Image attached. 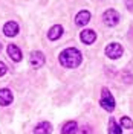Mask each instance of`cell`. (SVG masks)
Instances as JSON below:
<instances>
[{
    "mask_svg": "<svg viewBox=\"0 0 133 134\" xmlns=\"http://www.w3.org/2000/svg\"><path fill=\"white\" fill-rule=\"evenodd\" d=\"M58 59L61 63V66L67 67V69H75V67H78L81 64L83 55H81L80 50L75 49V47H67V49H64L60 53Z\"/></svg>",
    "mask_w": 133,
    "mask_h": 134,
    "instance_id": "cell-1",
    "label": "cell"
},
{
    "mask_svg": "<svg viewBox=\"0 0 133 134\" xmlns=\"http://www.w3.org/2000/svg\"><path fill=\"white\" fill-rule=\"evenodd\" d=\"M100 105L106 111H109V113H112L115 110V98H113V94L109 92L107 88H103V92H101Z\"/></svg>",
    "mask_w": 133,
    "mask_h": 134,
    "instance_id": "cell-2",
    "label": "cell"
},
{
    "mask_svg": "<svg viewBox=\"0 0 133 134\" xmlns=\"http://www.w3.org/2000/svg\"><path fill=\"white\" fill-rule=\"evenodd\" d=\"M122 53H124V49H122V46H121L119 43H110V44L106 46V55H107V58H110V59L121 58Z\"/></svg>",
    "mask_w": 133,
    "mask_h": 134,
    "instance_id": "cell-3",
    "label": "cell"
},
{
    "mask_svg": "<svg viewBox=\"0 0 133 134\" xmlns=\"http://www.w3.org/2000/svg\"><path fill=\"white\" fill-rule=\"evenodd\" d=\"M103 21L106 26H116L119 23V14H118L116 9H107L104 14H103Z\"/></svg>",
    "mask_w": 133,
    "mask_h": 134,
    "instance_id": "cell-4",
    "label": "cell"
},
{
    "mask_svg": "<svg viewBox=\"0 0 133 134\" xmlns=\"http://www.w3.org/2000/svg\"><path fill=\"white\" fill-rule=\"evenodd\" d=\"M44 55H43V52L40 50H34L32 53H31V57H29V63H31V66L35 67V69H38V67H42L44 64Z\"/></svg>",
    "mask_w": 133,
    "mask_h": 134,
    "instance_id": "cell-5",
    "label": "cell"
},
{
    "mask_svg": "<svg viewBox=\"0 0 133 134\" xmlns=\"http://www.w3.org/2000/svg\"><path fill=\"white\" fill-rule=\"evenodd\" d=\"M90 11H87V9H83V11H80L78 14H76V17H75V25L80 26V27H83V26H86L89 21H90Z\"/></svg>",
    "mask_w": 133,
    "mask_h": 134,
    "instance_id": "cell-6",
    "label": "cell"
},
{
    "mask_svg": "<svg viewBox=\"0 0 133 134\" xmlns=\"http://www.w3.org/2000/svg\"><path fill=\"white\" fill-rule=\"evenodd\" d=\"M18 31H20V27H18V25H17L16 21H8V23H5V26H3V34L8 38H14L17 34H18Z\"/></svg>",
    "mask_w": 133,
    "mask_h": 134,
    "instance_id": "cell-7",
    "label": "cell"
},
{
    "mask_svg": "<svg viewBox=\"0 0 133 134\" xmlns=\"http://www.w3.org/2000/svg\"><path fill=\"white\" fill-rule=\"evenodd\" d=\"M80 38L84 44H93L96 41V32L92 29H84L83 32L80 34Z\"/></svg>",
    "mask_w": 133,
    "mask_h": 134,
    "instance_id": "cell-8",
    "label": "cell"
},
{
    "mask_svg": "<svg viewBox=\"0 0 133 134\" xmlns=\"http://www.w3.org/2000/svg\"><path fill=\"white\" fill-rule=\"evenodd\" d=\"M14 100V96H12V92L9 88H2L0 90V105L2 107H6L9 104H12Z\"/></svg>",
    "mask_w": 133,
    "mask_h": 134,
    "instance_id": "cell-9",
    "label": "cell"
},
{
    "mask_svg": "<svg viewBox=\"0 0 133 134\" xmlns=\"http://www.w3.org/2000/svg\"><path fill=\"white\" fill-rule=\"evenodd\" d=\"M61 35H63V26L61 25H54L49 31H48V38L52 40V41L58 40Z\"/></svg>",
    "mask_w": 133,
    "mask_h": 134,
    "instance_id": "cell-10",
    "label": "cell"
},
{
    "mask_svg": "<svg viewBox=\"0 0 133 134\" xmlns=\"http://www.w3.org/2000/svg\"><path fill=\"white\" fill-rule=\"evenodd\" d=\"M6 50H8V55H9V58L12 59V61H16V63L22 61V50L18 49L16 44H9Z\"/></svg>",
    "mask_w": 133,
    "mask_h": 134,
    "instance_id": "cell-11",
    "label": "cell"
},
{
    "mask_svg": "<svg viewBox=\"0 0 133 134\" xmlns=\"http://www.w3.org/2000/svg\"><path fill=\"white\" fill-rule=\"evenodd\" d=\"M52 133V125L49 122H40L38 125H35L34 128V134H50Z\"/></svg>",
    "mask_w": 133,
    "mask_h": 134,
    "instance_id": "cell-12",
    "label": "cell"
},
{
    "mask_svg": "<svg viewBox=\"0 0 133 134\" xmlns=\"http://www.w3.org/2000/svg\"><path fill=\"white\" fill-rule=\"evenodd\" d=\"M78 131V125H76V122L74 120H70V122H66L63 128H61V134H76Z\"/></svg>",
    "mask_w": 133,
    "mask_h": 134,
    "instance_id": "cell-13",
    "label": "cell"
},
{
    "mask_svg": "<svg viewBox=\"0 0 133 134\" xmlns=\"http://www.w3.org/2000/svg\"><path fill=\"white\" fill-rule=\"evenodd\" d=\"M109 134H122L121 126L118 125V122L113 119V117L109 119Z\"/></svg>",
    "mask_w": 133,
    "mask_h": 134,
    "instance_id": "cell-14",
    "label": "cell"
},
{
    "mask_svg": "<svg viewBox=\"0 0 133 134\" xmlns=\"http://www.w3.org/2000/svg\"><path fill=\"white\" fill-rule=\"evenodd\" d=\"M119 126H121V128H127V130H129V128H132V126H133L132 119H130L129 116H122V117H121V120H119Z\"/></svg>",
    "mask_w": 133,
    "mask_h": 134,
    "instance_id": "cell-15",
    "label": "cell"
},
{
    "mask_svg": "<svg viewBox=\"0 0 133 134\" xmlns=\"http://www.w3.org/2000/svg\"><path fill=\"white\" fill-rule=\"evenodd\" d=\"M122 81H124V82H127V84H132L133 76L130 75V72H124V75H122Z\"/></svg>",
    "mask_w": 133,
    "mask_h": 134,
    "instance_id": "cell-16",
    "label": "cell"
},
{
    "mask_svg": "<svg viewBox=\"0 0 133 134\" xmlns=\"http://www.w3.org/2000/svg\"><path fill=\"white\" fill-rule=\"evenodd\" d=\"M6 72H8V67H6V64H5V63H2V61H0V78H2V76L5 75V73H6Z\"/></svg>",
    "mask_w": 133,
    "mask_h": 134,
    "instance_id": "cell-17",
    "label": "cell"
},
{
    "mask_svg": "<svg viewBox=\"0 0 133 134\" xmlns=\"http://www.w3.org/2000/svg\"><path fill=\"white\" fill-rule=\"evenodd\" d=\"M125 3H127V8L133 11V0H125Z\"/></svg>",
    "mask_w": 133,
    "mask_h": 134,
    "instance_id": "cell-18",
    "label": "cell"
},
{
    "mask_svg": "<svg viewBox=\"0 0 133 134\" xmlns=\"http://www.w3.org/2000/svg\"><path fill=\"white\" fill-rule=\"evenodd\" d=\"M0 50H2V43H0Z\"/></svg>",
    "mask_w": 133,
    "mask_h": 134,
    "instance_id": "cell-19",
    "label": "cell"
}]
</instances>
